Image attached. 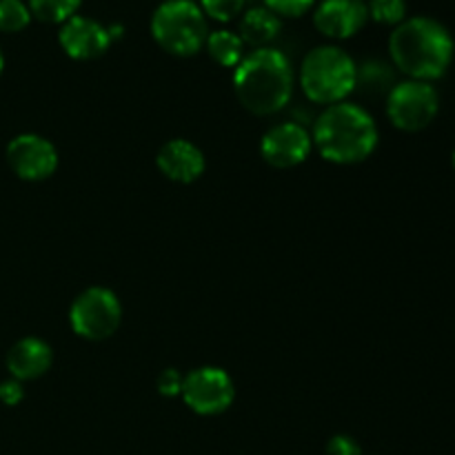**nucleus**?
Instances as JSON below:
<instances>
[{
  "label": "nucleus",
  "instance_id": "f257e3e1",
  "mask_svg": "<svg viewBox=\"0 0 455 455\" xmlns=\"http://www.w3.org/2000/svg\"><path fill=\"white\" fill-rule=\"evenodd\" d=\"M453 38L443 22L427 16L403 20L389 38L394 65L409 80L431 83L447 74L453 60Z\"/></svg>",
  "mask_w": 455,
  "mask_h": 455
},
{
  "label": "nucleus",
  "instance_id": "f03ea898",
  "mask_svg": "<svg viewBox=\"0 0 455 455\" xmlns=\"http://www.w3.org/2000/svg\"><path fill=\"white\" fill-rule=\"evenodd\" d=\"M234 89L240 105L253 116L278 114L293 96L291 62L280 49H253L235 67Z\"/></svg>",
  "mask_w": 455,
  "mask_h": 455
},
{
  "label": "nucleus",
  "instance_id": "7ed1b4c3",
  "mask_svg": "<svg viewBox=\"0 0 455 455\" xmlns=\"http://www.w3.org/2000/svg\"><path fill=\"white\" fill-rule=\"evenodd\" d=\"M311 140L327 163H364L378 147L376 120L367 109L347 100L329 105L315 120Z\"/></svg>",
  "mask_w": 455,
  "mask_h": 455
},
{
  "label": "nucleus",
  "instance_id": "20e7f679",
  "mask_svg": "<svg viewBox=\"0 0 455 455\" xmlns=\"http://www.w3.org/2000/svg\"><path fill=\"white\" fill-rule=\"evenodd\" d=\"M358 65L340 47L323 44L311 49L300 65L302 93L315 105H338L355 92Z\"/></svg>",
  "mask_w": 455,
  "mask_h": 455
},
{
  "label": "nucleus",
  "instance_id": "39448f33",
  "mask_svg": "<svg viewBox=\"0 0 455 455\" xmlns=\"http://www.w3.org/2000/svg\"><path fill=\"white\" fill-rule=\"evenodd\" d=\"M151 36L173 56H194L207 43V16L194 0H167L151 16Z\"/></svg>",
  "mask_w": 455,
  "mask_h": 455
},
{
  "label": "nucleus",
  "instance_id": "423d86ee",
  "mask_svg": "<svg viewBox=\"0 0 455 455\" xmlns=\"http://www.w3.org/2000/svg\"><path fill=\"white\" fill-rule=\"evenodd\" d=\"M123 323V305L111 289L89 287L71 302L69 324L76 336L100 342L114 336Z\"/></svg>",
  "mask_w": 455,
  "mask_h": 455
},
{
  "label": "nucleus",
  "instance_id": "0eeeda50",
  "mask_svg": "<svg viewBox=\"0 0 455 455\" xmlns=\"http://www.w3.org/2000/svg\"><path fill=\"white\" fill-rule=\"evenodd\" d=\"M440 111V96L431 83L404 80L387 96V116L400 132L416 133L429 127Z\"/></svg>",
  "mask_w": 455,
  "mask_h": 455
},
{
  "label": "nucleus",
  "instance_id": "6e6552de",
  "mask_svg": "<svg viewBox=\"0 0 455 455\" xmlns=\"http://www.w3.org/2000/svg\"><path fill=\"white\" fill-rule=\"evenodd\" d=\"M182 400L198 416H218L234 404L235 387L220 367H198L182 380Z\"/></svg>",
  "mask_w": 455,
  "mask_h": 455
},
{
  "label": "nucleus",
  "instance_id": "1a4fd4ad",
  "mask_svg": "<svg viewBox=\"0 0 455 455\" xmlns=\"http://www.w3.org/2000/svg\"><path fill=\"white\" fill-rule=\"evenodd\" d=\"M7 163L27 182L47 180L58 169V151L38 133H20L7 145Z\"/></svg>",
  "mask_w": 455,
  "mask_h": 455
},
{
  "label": "nucleus",
  "instance_id": "9d476101",
  "mask_svg": "<svg viewBox=\"0 0 455 455\" xmlns=\"http://www.w3.org/2000/svg\"><path fill=\"white\" fill-rule=\"evenodd\" d=\"M314 149L311 133L298 123H280L260 140V154L275 169H291L305 163Z\"/></svg>",
  "mask_w": 455,
  "mask_h": 455
},
{
  "label": "nucleus",
  "instance_id": "9b49d317",
  "mask_svg": "<svg viewBox=\"0 0 455 455\" xmlns=\"http://www.w3.org/2000/svg\"><path fill=\"white\" fill-rule=\"evenodd\" d=\"M62 52L74 60H93L109 49L111 38L105 25L87 16H74L62 22L58 31Z\"/></svg>",
  "mask_w": 455,
  "mask_h": 455
},
{
  "label": "nucleus",
  "instance_id": "f8f14e48",
  "mask_svg": "<svg viewBox=\"0 0 455 455\" xmlns=\"http://www.w3.org/2000/svg\"><path fill=\"white\" fill-rule=\"evenodd\" d=\"M367 20L369 7L364 0H323L314 13L315 29L333 40L351 38Z\"/></svg>",
  "mask_w": 455,
  "mask_h": 455
},
{
  "label": "nucleus",
  "instance_id": "ddd939ff",
  "mask_svg": "<svg viewBox=\"0 0 455 455\" xmlns=\"http://www.w3.org/2000/svg\"><path fill=\"white\" fill-rule=\"evenodd\" d=\"M156 164L167 180L178 185H191L204 173V156L194 142L185 138H173L160 147Z\"/></svg>",
  "mask_w": 455,
  "mask_h": 455
},
{
  "label": "nucleus",
  "instance_id": "4468645a",
  "mask_svg": "<svg viewBox=\"0 0 455 455\" xmlns=\"http://www.w3.org/2000/svg\"><path fill=\"white\" fill-rule=\"evenodd\" d=\"M53 363V351L40 338H22L9 349L7 354V371L13 380L27 382L43 378Z\"/></svg>",
  "mask_w": 455,
  "mask_h": 455
},
{
  "label": "nucleus",
  "instance_id": "2eb2a0df",
  "mask_svg": "<svg viewBox=\"0 0 455 455\" xmlns=\"http://www.w3.org/2000/svg\"><path fill=\"white\" fill-rule=\"evenodd\" d=\"M280 29H283V22L274 12H269L267 7H251L249 12H244L243 20H240L238 36L244 44L262 49L269 47V43L278 38Z\"/></svg>",
  "mask_w": 455,
  "mask_h": 455
},
{
  "label": "nucleus",
  "instance_id": "dca6fc26",
  "mask_svg": "<svg viewBox=\"0 0 455 455\" xmlns=\"http://www.w3.org/2000/svg\"><path fill=\"white\" fill-rule=\"evenodd\" d=\"M207 47L209 56L218 62L220 67H227V69H235L240 65V60L244 58V43L240 40L238 34L227 29L212 31L207 36Z\"/></svg>",
  "mask_w": 455,
  "mask_h": 455
},
{
  "label": "nucleus",
  "instance_id": "f3484780",
  "mask_svg": "<svg viewBox=\"0 0 455 455\" xmlns=\"http://www.w3.org/2000/svg\"><path fill=\"white\" fill-rule=\"evenodd\" d=\"M395 76L391 67H387L380 60H369L363 67H358V78H355V89L364 96H389L391 89L395 87Z\"/></svg>",
  "mask_w": 455,
  "mask_h": 455
},
{
  "label": "nucleus",
  "instance_id": "a211bd4d",
  "mask_svg": "<svg viewBox=\"0 0 455 455\" xmlns=\"http://www.w3.org/2000/svg\"><path fill=\"white\" fill-rule=\"evenodd\" d=\"M80 3L83 0H29L31 16L38 18L40 22H49V25H62L69 18L76 16Z\"/></svg>",
  "mask_w": 455,
  "mask_h": 455
},
{
  "label": "nucleus",
  "instance_id": "6ab92c4d",
  "mask_svg": "<svg viewBox=\"0 0 455 455\" xmlns=\"http://www.w3.org/2000/svg\"><path fill=\"white\" fill-rule=\"evenodd\" d=\"M31 22V12L22 0H0V31L16 34Z\"/></svg>",
  "mask_w": 455,
  "mask_h": 455
},
{
  "label": "nucleus",
  "instance_id": "aec40b11",
  "mask_svg": "<svg viewBox=\"0 0 455 455\" xmlns=\"http://www.w3.org/2000/svg\"><path fill=\"white\" fill-rule=\"evenodd\" d=\"M367 7L369 18H373L380 25L398 27L407 16V3L404 0H371Z\"/></svg>",
  "mask_w": 455,
  "mask_h": 455
},
{
  "label": "nucleus",
  "instance_id": "412c9836",
  "mask_svg": "<svg viewBox=\"0 0 455 455\" xmlns=\"http://www.w3.org/2000/svg\"><path fill=\"white\" fill-rule=\"evenodd\" d=\"M204 16L218 22H229L244 9V0H200Z\"/></svg>",
  "mask_w": 455,
  "mask_h": 455
},
{
  "label": "nucleus",
  "instance_id": "4be33fe9",
  "mask_svg": "<svg viewBox=\"0 0 455 455\" xmlns=\"http://www.w3.org/2000/svg\"><path fill=\"white\" fill-rule=\"evenodd\" d=\"M314 3L315 0H265V7L274 12L278 18H298L305 16L314 7Z\"/></svg>",
  "mask_w": 455,
  "mask_h": 455
},
{
  "label": "nucleus",
  "instance_id": "5701e85b",
  "mask_svg": "<svg viewBox=\"0 0 455 455\" xmlns=\"http://www.w3.org/2000/svg\"><path fill=\"white\" fill-rule=\"evenodd\" d=\"M182 380H185V376H180L178 369H164L158 376V391L164 398H176L182 391Z\"/></svg>",
  "mask_w": 455,
  "mask_h": 455
},
{
  "label": "nucleus",
  "instance_id": "b1692460",
  "mask_svg": "<svg viewBox=\"0 0 455 455\" xmlns=\"http://www.w3.org/2000/svg\"><path fill=\"white\" fill-rule=\"evenodd\" d=\"M327 455H363L360 444L351 435H333L327 443Z\"/></svg>",
  "mask_w": 455,
  "mask_h": 455
},
{
  "label": "nucleus",
  "instance_id": "393cba45",
  "mask_svg": "<svg viewBox=\"0 0 455 455\" xmlns=\"http://www.w3.org/2000/svg\"><path fill=\"white\" fill-rule=\"evenodd\" d=\"M25 398V389H22V382L18 380H4L0 382V403L7 404V407H16L20 400Z\"/></svg>",
  "mask_w": 455,
  "mask_h": 455
},
{
  "label": "nucleus",
  "instance_id": "a878e982",
  "mask_svg": "<svg viewBox=\"0 0 455 455\" xmlns=\"http://www.w3.org/2000/svg\"><path fill=\"white\" fill-rule=\"evenodd\" d=\"M3 69H4V56L3 52H0V74H3Z\"/></svg>",
  "mask_w": 455,
  "mask_h": 455
},
{
  "label": "nucleus",
  "instance_id": "bb28decb",
  "mask_svg": "<svg viewBox=\"0 0 455 455\" xmlns=\"http://www.w3.org/2000/svg\"><path fill=\"white\" fill-rule=\"evenodd\" d=\"M453 167H455V151H453Z\"/></svg>",
  "mask_w": 455,
  "mask_h": 455
}]
</instances>
